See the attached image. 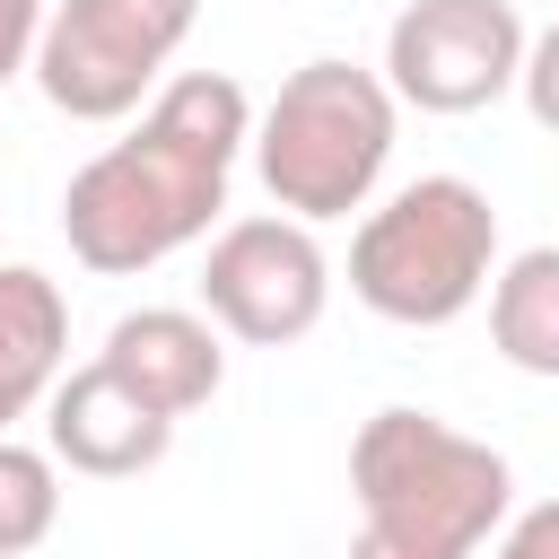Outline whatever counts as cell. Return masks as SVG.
Listing matches in <instances>:
<instances>
[{
  "label": "cell",
  "instance_id": "14",
  "mask_svg": "<svg viewBox=\"0 0 559 559\" xmlns=\"http://www.w3.org/2000/svg\"><path fill=\"white\" fill-rule=\"evenodd\" d=\"M489 559H559V498L507 515V524L489 533Z\"/></svg>",
  "mask_w": 559,
  "mask_h": 559
},
{
  "label": "cell",
  "instance_id": "3",
  "mask_svg": "<svg viewBox=\"0 0 559 559\" xmlns=\"http://www.w3.org/2000/svg\"><path fill=\"white\" fill-rule=\"evenodd\" d=\"M393 87L384 70H358V61H306L280 79V96L253 114V175L262 192L323 227V218H349L367 210V192L384 183V157H393Z\"/></svg>",
  "mask_w": 559,
  "mask_h": 559
},
{
  "label": "cell",
  "instance_id": "1",
  "mask_svg": "<svg viewBox=\"0 0 559 559\" xmlns=\"http://www.w3.org/2000/svg\"><path fill=\"white\" fill-rule=\"evenodd\" d=\"M245 140H253V105L227 70L166 79L157 105L140 114V131L96 148L70 175V192H61L70 253L105 280L157 271L166 253L210 236V218L227 210V175H236Z\"/></svg>",
  "mask_w": 559,
  "mask_h": 559
},
{
  "label": "cell",
  "instance_id": "12",
  "mask_svg": "<svg viewBox=\"0 0 559 559\" xmlns=\"http://www.w3.org/2000/svg\"><path fill=\"white\" fill-rule=\"evenodd\" d=\"M52 524H61V463H52L44 445L0 437V559L44 550Z\"/></svg>",
  "mask_w": 559,
  "mask_h": 559
},
{
  "label": "cell",
  "instance_id": "9",
  "mask_svg": "<svg viewBox=\"0 0 559 559\" xmlns=\"http://www.w3.org/2000/svg\"><path fill=\"white\" fill-rule=\"evenodd\" d=\"M140 402H157L166 419H183V411H201L218 384H227V349H218V323L210 314H192V306H140V314H122L114 332H105V349H96Z\"/></svg>",
  "mask_w": 559,
  "mask_h": 559
},
{
  "label": "cell",
  "instance_id": "2",
  "mask_svg": "<svg viewBox=\"0 0 559 559\" xmlns=\"http://www.w3.org/2000/svg\"><path fill=\"white\" fill-rule=\"evenodd\" d=\"M349 498H358L349 559H480V542L507 524L515 472L498 445L445 428L437 411L393 402L349 437Z\"/></svg>",
  "mask_w": 559,
  "mask_h": 559
},
{
  "label": "cell",
  "instance_id": "8",
  "mask_svg": "<svg viewBox=\"0 0 559 559\" xmlns=\"http://www.w3.org/2000/svg\"><path fill=\"white\" fill-rule=\"evenodd\" d=\"M175 445V419L157 402H140L105 358L70 367L52 393H44V454L61 472H87V480H131L148 463H166Z\"/></svg>",
  "mask_w": 559,
  "mask_h": 559
},
{
  "label": "cell",
  "instance_id": "6",
  "mask_svg": "<svg viewBox=\"0 0 559 559\" xmlns=\"http://www.w3.org/2000/svg\"><path fill=\"white\" fill-rule=\"evenodd\" d=\"M332 306V262L314 245L306 218H227L210 236V262H201V314L245 341V349H288L323 323Z\"/></svg>",
  "mask_w": 559,
  "mask_h": 559
},
{
  "label": "cell",
  "instance_id": "13",
  "mask_svg": "<svg viewBox=\"0 0 559 559\" xmlns=\"http://www.w3.org/2000/svg\"><path fill=\"white\" fill-rule=\"evenodd\" d=\"M515 87H524V114H533L542 131H559V17H550L542 35H524V70H515Z\"/></svg>",
  "mask_w": 559,
  "mask_h": 559
},
{
  "label": "cell",
  "instance_id": "15",
  "mask_svg": "<svg viewBox=\"0 0 559 559\" xmlns=\"http://www.w3.org/2000/svg\"><path fill=\"white\" fill-rule=\"evenodd\" d=\"M35 35H44V0H0V87L35 61Z\"/></svg>",
  "mask_w": 559,
  "mask_h": 559
},
{
  "label": "cell",
  "instance_id": "5",
  "mask_svg": "<svg viewBox=\"0 0 559 559\" xmlns=\"http://www.w3.org/2000/svg\"><path fill=\"white\" fill-rule=\"evenodd\" d=\"M183 35H192V17L148 9V0H52L26 70H35V87H44L52 114H70V122H122L166 79V61H175Z\"/></svg>",
  "mask_w": 559,
  "mask_h": 559
},
{
  "label": "cell",
  "instance_id": "7",
  "mask_svg": "<svg viewBox=\"0 0 559 559\" xmlns=\"http://www.w3.org/2000/svg\"><path fill=\"white\" fill-rule=\"evenodd\" d=\"M524 70L515 0H411L384 35V87L419 114H480Z\"/></svg>",
  "mask_w": 559,
  "mask_h": 559
},
{
  "label": "cell",
  "instance_id": "10",
  "mask_svg": "<svg viewBox=\"0 0 559 559\" xmlns=\"http://www.w3.org/2000/svg\"><path fill=\"white\" fill-rule=\"evenodd\" d=\"M70 358V297L35 262H0V437L61 384Z\"/></svg>",
  "mask_w": 559,
  "mask_h": 559
},
{
  "label": "cell",
  "instance_id": "11",
  "mask_svg": "<svg viewBox=\"0 0 559 559\" xmlns=\"http://www.w3.org/2000/svg\"><path fill=\"white\" fill-rule=\"evenodd\" d=\"M489 341L507 367L559 384V245H533L489 280Z\"/></svg>",
  "mask_w": 559,
  "mask_h": 559
},
{
  "label": "cell",
  "instance_id": "16",
  "mask_svg": "<svg viewBox=\"0 0 559 559\" xmlns=\"http://www.w3.org/2000/svg\"><path fill=\"white\" fill-rule=\"evenodd\" d=\"M148 9H175V17H201V0H148Z\"/></svg>",
  "mask_w": 559,
  "mask_h": 559
},
{
  "label": "cell",
  "instance_id": "4",
  "mask_svg": "<svg viewBox=\"0 0 559 559\" xmlns=\"http://www.w3.org/2000/svg\"><path fill=\"white\" fill-rule=\"evenodd\" d=\"M489 280H498V210L463 175L402 183L349 236V297L384 323H411V332L472 314Z\"/></svg>",
  "mask_w": 559,
  "mask_h": 559
}]
</instances>
